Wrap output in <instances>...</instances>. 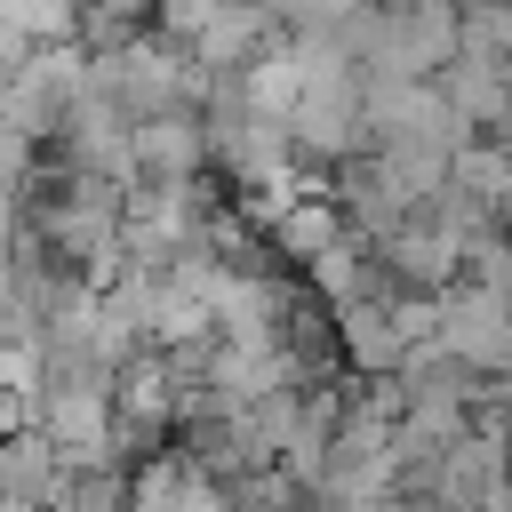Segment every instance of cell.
<instances>
[{
    "label": "cell",
    "mask_w": 512,
    "mask_h": 512,
    "mask_svg": "<svg viewBox=\"0 0 512 512\" xmlns=\"http://www.w3.org/2000/svg\"><path fill=\"white\" fill-rule=\"evenodd\" d=\"M24 424L64 456V464H120L112 448V376H32L24 384ZM128 472V464H120Z\"/></svg>",
    "instance_id": "obj_1"
},
{
    "label": "cell",
    "mask_w": 512,
    "mask_h": 512,
    "mask_svg": "<svg viewBox=\"0 0 512 512\" xmlns=\"http://www.w3.org/2000/svg\"><path fill=\"white\" fill-rule=\"evenodd\" d=\"M80 80H88V48L80 40H32L24 64L0 80V120H16L32 144H48L64 104L80 96Z\"/></svg>",
    "instance_id": "obj_2"
},
{
    "label": "cell",
    "mask_w": 512,
    "mask_h": 512,
    "mask_svg": "<svg viewBox=\"0 0 512 512\" xmlns=\"http://www.w3.org/2000/svg\"><path fill=\"white\" fill-rule=\"evenodd\" d=\"M432 344H440L448 360H464L472 376L512 368V304L488 296V288H472V280H448V288L432 296Z\"/></svg>",
    "instance_id": "obj_3"
},
{
    "label": "cell",
    "mask_w": 512,
    "mask_h": 512,
    "mask_svg": "<svg viewBox=\"0 0 512 512\" xmlns=\"http://www.w3.org/2000/svg\"><path fill=\"white\" fill-rule=\"evenodd\" d=\"M128 176H136V184H192V176H208L200 112H192V104L136 112V120H128Z\"/></svg>",
    "instance_id": "obj_4"
},
{
    "label": "cell",
    "mask_w": 512,
    "mask_h": 512,
    "mask_svg": "<svg viewBox=\"0 0 512 512\" xmlns=\"http://www.w3.org/2000/svg\"><path fill=\"white\" fill-rule=\"evenodd\" d=\"M328 328H336V360L344 376H392L408 336H400V312H392V288H368L352 304H328Z\"/></svg>",
    "instance_id": "obj_5"
},
{
    "label": "cell",
    "mask_w": 512,
    "mask_h": 512,
    "mask_svg": "<svg viewBox=\"0 0 512 512\" xmlns=\"http://www.w3.org/2000/svg\"><path fill=\"white\" fill-rule=\"evenodd\" d=\"M272 32H280V24H272V8H264V0H224V8L184 40V48H192V64H200V72H240Z\"/></svg>",
    "instance_id": "obj_6"
},
{
    "label": "cell",
    "mask_w": 512,
    "mask_h": 512,
    "mask_svg": "<svg viewBox=\"0 0 512 512\" xmlns=\"http://www.w3.org/2000/svg\"><path fill=\"white\" fill-rule=\"evenodd\" d=\"M56 488H64V456L32 424L0 432V504H48Z\"/></svg>",
    "instance_id": "obj_7"
},
{
    "label": "cell",
    "mask_w": 512,
    "mask_h": 512,
    "mask_svg": "<svg viewBox=\"0 0 512 512\" xmlns=\"http://www.w3.org/2000/svg\"><path fill=\"white\" fill-rule=\"evenodd\" d=\"M264 8H272V24H280V32H336L360 0H264Z\"/></svg>",
    "instance_id": "obj_8"
},
{
    "label": "cell",
    "mask_w": 512,
    "mask_h": 512,
    "mask_svg": "<svg viewBox=\"0 0 512 512\" xmlns=\"http://www.w3.org/2000/svg\"><path fill=\"white\" fill-rule=\"evenodd\" d=\"M8 248H16V192H0V272H8Z\"/></svg>",
    "instance_id": "obj_9"
}]
</instances>
